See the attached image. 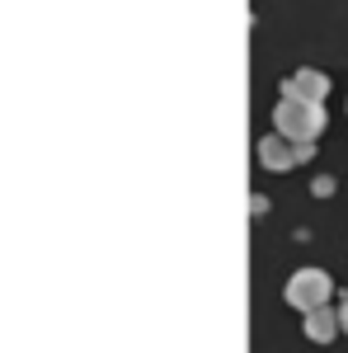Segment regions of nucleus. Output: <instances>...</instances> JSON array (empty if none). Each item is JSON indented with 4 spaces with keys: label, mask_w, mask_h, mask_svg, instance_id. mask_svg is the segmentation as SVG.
Listing matches in <instances>:
<instances>
[{
    "label": "nucleus",
    "mask_w": 348,
    "mask_h": 353,
    "mask_svg": "<svg viewBox=\"0 0 348 353\" xmlns=\"http://www.w3.org/2000/svg\"><path fill=\"white\" fill-rule=\"evenodd\" d=\"M339 330L348 334V297H344V306H339Z\"/></svg>",
    "instance_id": "7"
},
{
    "label": "nucleus",
    "mask_w": 348,
    "mask_h": 353,
    "mask_svg": "<svg viewBox=\"0 0 348 353\" xmlns=\"http://www.w3.org/2000/svg\"><path fill=\"white\" fill-rule=\"evenodd\" d=\"M301 330H306V339H311V344H329V339L339 334V311H329V306H320V311H306Z\"/></svg>",
    "instance_id": "5"
},
{
    "label": "nucleus",
    "mask_w": 348,
    "mask_h": 353,
    "mask_svg": "<svg viewBox=\"0 0 348 353\" xmlns=\"http://www.w3.org/2000/svg\"><path fill=\"white\" fill-rule=\"evenodd\" d=\"M254 151H259V165H264V170H273V174H283V170H292V165H301V161H311V156H316V151H311V146H296V141H287V137H259V146H254Z\"/></svg>",
    "instance_id": "3"
},
{
    "label": "nucleus",
    "mask_w": 348,
    "mask_h": 353,
    "mask_svg": "<svg viewBox=\"0 0 348 353\" xmlns=\"http://www.w3.org/2000/svg\"><path fill=\"white\" fill-rule=\"evenodd\" d=\"M273 132L296 141V146H311L316 137L325 132V104H306V99H278L273 109Z\"/></svg>",
    "instance_id": "1"
},
{
    "label": "nucleus",
    "mask_w": 348,
    "mask_h": 353,
    "mask_svg": "<svg viewBox=\"0 0 348 353\" xmlns=\"http://www.w3.org/2000/svg\"><path fill=\"white\" fill-rule=\"evenodd\" d=\"M329 193H334V179H325V174H320V179H316V198H329Z\"/></svg>",
    "instance_id": "6"
},
{
    "label": "nucleus",
    "mask_w": 348,
    "mask_h": 353,
    "mask_svg": "<svg viewBox=\"0 0 348 353\" xmlns=\"http://www.w3.org/2000/svg\"><path fill=\"white\" fill-rule=\"evenodd\" d=\"M283 297H287V306H296V311L306 316V311L329 306L334 283H329V273H325V269H296L292 278H287V288H283Z\"/></svg>",
    "instance_id": "2"
},
{
    "label": "nucleus",
    "mask_w": 348,
    "mask_h": 353,
    "mask_svg": "<svg viewBox=\"0 0 348 353\" xmlns=\"http://www.w3.org/2000/svg\"><path fill=\"white\" fill-rule=\"evenodd\" d=\"M283 94H287V99H306V104H325V94H329V76H325V71H311V66H301V71H292V76L283 81Z\"/></svg>",
    "instance_id": "4"
}]
</instances>
